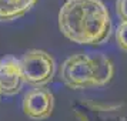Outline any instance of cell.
Listing matches in <instances>:
<instances>
[{
  "mask_svg": "<svg viewBox=\"0 0 127 121\" xmlns=\"http://www.w3.org/2000/svg\"><path fill=\"white\" fill-rule=\"evenodd\" d=\"M60 78L73 90H86L94 87L92 56L84 53L70 56L60 67Z\"/></svg>",
  "mask_w": 127,
  "mask_h": 121,
  "instance_id": "3957f363",
  "label": "cell"
},
{
  "mask_svg": "<svg viewBox=\"0 0 127 121\" xmlns=\"http://www.w3.org/2000/svg\"><path fill=\"white\" fill-rule=\"evenodd\" d=\"M116 12L121 19V22H127V0H117L116 1Z\"/></svg>",
  "mask_w": 127,
  "mask_h": 121,
  "instance_id": "9c48e42d",
  "label": "cell"
},
{
  "mask_svg": "<svg viewBox=\"0 0 127 121\" xmlns=\"http://www.w3.org/2000/svg\"><path fill=\"white\" fill-rule=\"evenodd\" d=\"M20 66L24 83H29L34 87L49 84L56 73V61L53 56L39 48L24 53L23 57L20 58Z\"/></svg>",
  "mask_w": 127,
  "mask_h": 121,
  "instance_id": "7a4b0ae2",
  "label": "cell"
},
{
  "mask_svg": "<svg viewBox=\"0 0 127 121\" xmlns=\"http://www.w3.org/2000/svg\"><path fill=\"white\" fill-rule=\"evenodd\" d=\"M93 61V86L103 87L114 75V64L104 54H92Z\"/></svg>",
  "mask_w": 127,
  "mask_h": 121,
  "instance_id": "8992f818",
  "label": "cell"
},
{
  "mask_svg": "<svg viewBox=\"0 0 127 121\" xmlns=\"http://www.w3.org/2000/svg\"><path fill=\"white\" fill-rule=\"evenodd\" d=\"M37 0H0V22H12L24 16Z\"/></svg>",
  "mask_w": 127,
  "mask_h": 121,
  "instance_id": "52a82bcc",
  "label": "cell"
},
{
  "mask_svg": "<svg viewBox=\"0 0 127 121\" xmlns=\"http://www.w3.org/2000/svg\"><path fill=\"white\" fill-rule=\"evenodd\" d=\"M23 73L20 60L16 57H4L0 60V94L14 96L22 90Z\"/></svg>",
  "mask_w": 127,
  "mask_h": 121,
  "instance_id": "5b68a950",
  "label": "cell"
},
{
  "mask_svg": "<svg viewBox=\"0 0 127 121\" xmlns=\"http://www.w3.org/2000/svg\"><path fill=\"white\" fill-rule=\"evenodd\" d=\"M59 29L73 43L97 46L111 34L110 12L101 0H66L59 12Z\"/></svg>",
  "mask_w": 127,
  "mask_h": 121,
  "instance_id": "6da1fadb",
  "label": "cell"
},
{
  "mask_svg": "<svg viewBox=\"0 0 127 121\" xmlns=\"http://www.w3.org/2000/svg\"><path fill=\"white\" fill-rule=\"evenodd\" d=\"M116 41L123 51L127 53V22H121L116 30Z\"/></svg>",
  "mask_w": 127,
  "mask_h": 121,
  "instance_id": "ba28073f",
  "label": "cell"
},
{
  "mask_svg": "<svg viewBox=\"0 0 127 121\" xmlns=\"http://www.w3.org/2000/svg\"><path fill=\"white\" fill-rule=\"evenodd\" d=\"M54 97L50 90L36 87L24 94L23 113L32 120H46L53 113Z\"/></svg>",
  "mask_w": 127,
  "mask_h": 121,
  "instance_id": "277c9868",
  "label": "cell"
}]
</instances>
